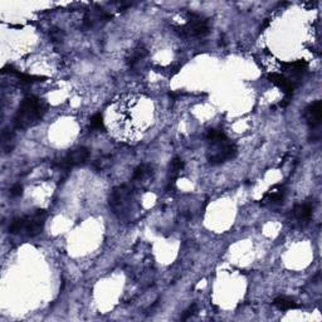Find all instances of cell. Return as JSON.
I'll return each instance as SVG.
<instances>
[{
    "label": "cell",
    "instance_id": "obj_1",
    "mask_svg": "<svg viewBox=\"0 0 322 322\" xmlns=\"http://www.w3.org/2000/svg\"><path fill=\"white\" fill-rule=\"evenodd\" d=\"M143 96L136 93L122 95L116 98L110 107V127L116 138L131 143L138 140L146 126L141 116Z\"/></svg>",
    "mask_w": 322,
    "mask_h": 322
},
{
    "label": "cell",
    "instance_id": "obj_2",
    "mask_svg": "<svg viewBox=\"0 0 322 322\" xmlns=\"http://www.w3.org/2000/svg\"><path fill=\"white\" fill-rule=\"evenodd\" d=\"M209 149H208V161L212 165H218L232 160L237 156L238 148L235 143H233L224 134L223 130L210 128L205 135Z\"/></svg>",
    "mask_w": 322,
    "mask_h": 322
},
{
    "label": "cell",
    "instance_id": "obj_3",
    "mask_svg": "<svg viewBox=\"0 0 322 322\" xmlns=\"http://www.w3.org/2000/svg\"><path fill=\"white\" fill-rule=\"evenodd\" d=\"M47 103L35 96H28L20 103L14 117L15 130H27L37 125L47 112Z\"/></svg>",
    "mask_w": 322,
    "mask_h": 322
},
{
    "label": "cell",
    "instance_id": "obj_4",
    "mask_svg": "<svg viewBox=\"0 0 322 322\" xmlns=\"http://www.w3.org/2000/svg\"><path fill=\"white\" fill-rule=\"evenodd\" d=\"M45 218H47V213L43 209L35 210L33 214L15 218L12 224L9 225V233L10 234H24L30 238L35 237L42 233Z\"/></svg>",
    "mask_w": 322,
    "mask_h": 322
},
{
    "label": "cell",
    "instance_id": "obj_5",
    "mask_svg": "<svg viewBox=\"0 0 322 322\" xmlns=\"http://www.w3.org/2000/svg\"><path fill=\"white\" fill-rule=\"evenodd\" d=\"M187 22L184 25L176 27V32L182 37L203 38L209 33L208 20L195 13H187Z\"/></svg>",
    "mask_w": 322,
    "mask_h": 322
},
{
    "label": "cell",
    "instance_id": "obj_6",
    "mask_svg": "<svg viewBox=\"0 0 322 322\" xmlns=\"http://www.w3.org/2000/svg\"><path fill=\"white\" fill-rule=\"evenodd\" d=\"M90 158V150L87 148H78L72 151H68L59 161L57 162V166L62 170H70L78 165L85 164Z\"/></svg>",
    "mask_w": 322,
    "mask_h": 322
},
{
    "label": "cell",
    "instance_id": "obj_7",
    "mask_svg": "<svg viewBox=\"0 0 322 322\" xmlns=\"http://www.w3.org/2000/svg\"><path fill=\"white\" fill-rule=\"evenodd\" d=\"M303 117H305L306 123L311 130L318 127L321 123L322 117V103L321 101H315V102L310 103L307 107L303 111Z\"/></svg>",
    "mask_w": 322,
    "mask_h": 322
},
{
    "label": "cell",
    "instance_id": "obj_8",
    "mask_svg": "<svg viewBox=\"0 0 322 322\" xmlns=\"http://www.w3.org/2000/svg\"><path fill=\"white\" fill-rule=\"evenodd\" d=\"M286 190L285 185H275V186L271 187L265 195H263L262 200V205H278L282 204L283 200H285L286 197Z\"/></svg>",
    "mask_w": 322,
    "mask_h": 322
},
{
    "label": "cell",
    "instance_id": "obj_9",
    "mask_svg": "<svg viewBox=\"0 0 322 322\" xmlns=\"http://www.w3.org/2000/svg\"><path fill=\"white\" fill-rule=\"evenodd\" d=\"M268 80H270L271 83L276 85L280 90H282L283 92H285L287 100H290V97H292L296 88V85L292 81L286 78L285 76L278 75V73H270V75H268Z\"/></svg>",
    "mask_w": 322,
    "mask_h": 322
},
{
    "label": "cell",
    "instance_id": "obj_10",
    "mask_svg": "<svg viewBox=\"0 0 322 322\" xmlns=\"http://www.w3.org/2000/svg\"><path fill=\"white\" fill-rule=\"evenodd\" d=\"M312 205L310 203H302V204L295 205L292 209V217L298 224L306 225L312 217Z\"/></svg>",
    "mask_w": 322,
    "mask_h": 322
},
{
    "label": "cell",
    "instance_id": "obj_11",
    "mask_svg": "<svg viewBox=\"0 0 322 322\" xmlns=\"http://www.w3.org/2000/svg\"><path fill=\"white\" fill-rule=\"evenodd\" d=\"M273 305L280 311H290L298 308L297 302L295 300H292V298L287 297V296H280V297H277L273 301Z\"/></svg>",
    "mask_w": 322,
    "mask_h": 322
},
{
    "label": "cell",
    "instance_id": "obj_12",
    "mask_svg": "<svg viewBox=\"0 0 322 322\" xmlns=\"http://www.w3.org/2000/svg\"><path fill=\"white\" fill-rule=\"evenodd\" d=\"M283 68L287 72L292 73L293 76H302L305 73L306 68H307V63L305 60H296V62H288L282 63Z\"/></svg>",
    "mask_w": 322,
    "mask_h": 322
},
{
    "label": "cell",
    "instance_id": "obj_13",
    "mask_svg": "<svg viewBox=\"0 0 322 322\" xmlns=\"http://www.w3.org/2000/svg\"><path fill=\"white\" fill-rule=\"evenodd\" d=\"M151 170H153V166H151V165L149 164L139 165V166L135 169V171H134L133 180L134 181H140V180L145 179V177L150 174Z\"/></svg>",
    "mask_w": 322,
    "mask_h": 322
},
{
    "label": "cell",
    "instance_id": "obj_14",
    "mask_svg": "<svg viewBox=\"0 0 322 322\" xmlns=\"http://www.w3.org/2000/svg\"><path fill=\"white\" fill-rule=\"evenodd\" d=\"M13 139H14V133H12V131L9 130L3 131L2 146H3V150H4L5 153H9V151L13 149V146H10V144H13Z\"/></svg>",
    "mask_w": 322,
    "mask_h": 322
},
{
    "label": "cell",
    "instance_id": "obj_15",
    "mask_svg": "<svg viewBox=\"0 0 322 322\" xmlns=\"http://www.w3.org/2000/svg\"><path fill=\"white\" fill-rule=\"evenodd\" d=\"M91 127L93 130H102V128H105V122H103V117L101 113H96L95 116H92V118H91Z\"/></svg>",
    "mask_w": 322,
    "mask_h": 322
},
{
    "label": "cell",
    "instance_id": "obj_16",
    "mask_svg": "<svg viewBox=\"0 0 322 322\" xmlns=\"http://www.w3.org/2000/svg\"><path fill=\"white\" fill-rule=\"evenodd\" d=\"M182 169H184V161L179 158H175L174 160L171 161V174L174 175V177L176 176Z\"/></svg>",
    "mask_w": 322,
    "mask_h": 322
},
{
    "label": "cell",
    "instance_id": "obj_17",
    "mask_svg": "<svg viewBox=\"0 0 322 322\" xmlns=\"http://www.w3.org/2000/svg\"><path fill=\"white\" fill-rule=\"evenodd\" d=\"M145 55H146L145 50H144V49H136L135 52H134L133 57L130 58V62H128V63H130L131 66H134V65H135V63H138L139 60L143 59V58L145 57Z\"/></svg>",
    "mask_w": 322,
    "mask_h": 322
},
{
    "label": "cell",
    "instance_id": "obj_18",
    "mask_svg": "<svg viewBox=\"0 0 322 322\" xmlns=\"http://www.w3.org/2000/svg\"><path fill=\"white\" fill-rule=\"evenodd\" d=\"M197 308H198V306L195 305V303H192L191 306H190L189 308H187L186 311H185L184 313H182V316H181V320H187V318H190L191 317V316H194L195 315V312H197Z\"/></svg>",
    "mask_w": 322,
    "mask_h": 322
},
{
    "label": "cell",
    "instance_id": "obj_19",
    "mask_svg": "<svg viewBox=\"0 0 322 322\" xmlns=\"http://www.w3.org/2000/svg\"><path fill=\"white\" fill-rule=\"evenodd\" d=\"M22 191H23L22 185L15 184L14 186H13L12 189H10V195H12V197H19V195L22 194Z\"/></svg>",
    "mask_w": 322,
    "mask_h": 322
},
{
    "label": "cell",
    "instance_id": "obj_20",
    "mask_svg": "<svg viewBox=\"0 0 322 322\" xmlns=\"http://www.w3.org/2000/svg\"><path fill=\"white\" fill-rule=\"evenodd\" d=\"M60 34H62V33H60L59 29H54V30H52V32H50V37H52V39L54 40V42H58V40L62 39Z\"/></svg>",
    "mask_w": 322,
    "mask_h": 322
}]
</instances>
